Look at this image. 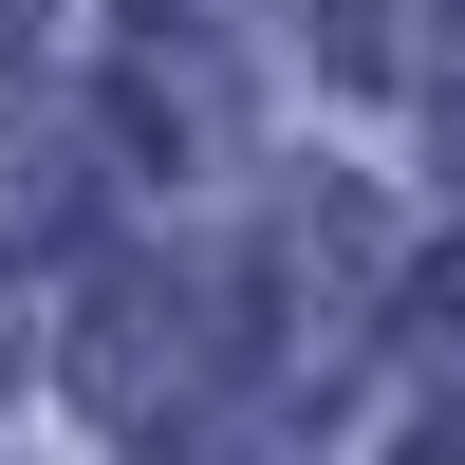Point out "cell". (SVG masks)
Wrapping results in <instances>:
<instances>
[{"mask_svg":"<svg viewBox=\"0 0 465 465\" xmlns=\"http://www.w3.org/2000/svg\"><path fill=\"white\" fill-rule=\"evenodd\" d=\"M410 465H465V429H410Z\"/></svg>","mask_w":465,"mask_h":465,"instance_id":"2","label":"cell"},{"mask_svg":"<svg viewBox=\"0 0 465 465\" xmlns=\"http://www.w3.org/2000/svg\"><path fill=\"white\" fill-rule=\"evenodd\" d=\"M410 335H429V354H465V261H429V280H410Z\"/></svg>","mask_w":465,"mask_h":465,"instance_id":"1","label":"cell"},{"mask_svg":"<svg viewBox=\"0 0 465 465\" xmlns=\"http://www.w3.org/2000/svg\"><path fill=\"white\" fill-rule=\"evenodd\" d=\"M0 56H19V0H0Z\"/></svg>","mask_w":465,"mask_h":465,"instance_id":"3","label":"cell"}]
</instances>
